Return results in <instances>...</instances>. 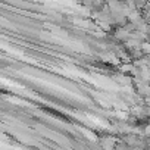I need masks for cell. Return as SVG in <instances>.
Listing matches in <instances>:
<instances>
[{"instance_id":"cell-1","label":"cell","mask_w":150,"mask_h":150,"mask_svg":"<svg viewBox=\"0 0 150 150\" xmlns=\"http://www.w3.org/2000/svg\"><path fill=\"white\" fill-rule=\"evenodd\" d=\"M146 2H147V0H135V3H137L138 6H143V5H144Z\"/></svg>"}]
</instances>
